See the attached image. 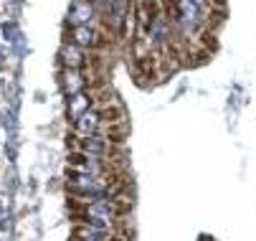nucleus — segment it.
Instances as JSON below:
<instances>
[{
	"instance_id": "nucleus-5",
	"label": "nucleus",
	"mask_w": 256,
	"mask_h": 241,
	"mask_svg": "<svg viewBox=\"0 0 256 241\" xmlns=\"http://www.w3.org/2000/svg\"><path fill=\"white\" fill-rule=\"evenodd\" d=\"M92 6L86 3V0H76V3H74V13H71V20H74L76 26H84L89 18H92Z\"/></svg>"
},
{
	"instance_id": "nucleus-3",
	"label": "nucleus",
	"mask_w": 256,
	"mask_h": 241,
	"mask_svg": "<svg viewBox=\"0 0 256 241\" xmlns=\"http://www.w3.org/2000/svg\"><path fill=\"white\" fill-rule=\"evenodd\" d=\"M74 44L76 46H96L99 44V36L89 26H76L74 28Z\"/></svg>"
},
{
	"instance_id": "nucleus-1",
	"label": "nucleus",
	"mask_w": 256,
	"mask_h": 241,
	"mask_svg": "<svg viewBox=\"0 0 256 241\" xmlns=\"http://www.w3.org/2000/svg\"><path fill=\"white\" fill-rule=\"evenodd\" d=\"M61 58H64V64L68 66V68H79L86 58H84V51H82V46H76V44H71V46H64V51H61Z\"/></svg>"
},
{
	"instance_id": "nucleus-4",
	"label": "nucleus",
	"mask_w": 256,
	"mask_h": 241,
	"mask_svg": "<svg viewBox=\"0 0 256 241\" xmlns=\"http://www.w3.org/2000/svg\"><path fill=\"white\" fill-rule=\"evenodd\" d=\"M89 107H92V102L86 99V96H82V94H76L74 99L68 102V114L74 117V122L82 117V114H86L89 112Z\"/></svg>"
},
{
	"instance_id": "nucleus-6",
	"label": "nucleus",
	"mask_w": 256,
	"mask_h": 241,
	"mask_svg": "<svg viewBox=\"0 0 256 241\" xmlns=\"http://www.w3.org/2000/svg\"><path fill=\"white\" fill-rule=\"evenodd\" d=\"M68 162L79 168V165H84V162H86V158H84L82 152H74V155H71V158H68Z\"/></svg>"
},
{
	"instance_id": "nucleus-2",
	"label": "nucleus",
	"mask_w": 256,
	"mask_h": 241,
	"mask_svg": "<svg viewBox=\"0 0 256 241\" xmlns=\"http://www.w3.org/2000/svg\"><path fill=\"white\" fill-rule=\"evenodd\" d=\"M82 86H84V79H82V74H79V68H66V74H64V89H66L71 96H76Z\"/></svg>"
}]
</instances>
